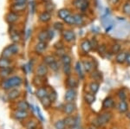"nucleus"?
I'll use <instances>...</instances> for the list:
<instances>
[{
	"mask_svg": "<svg viewBox=\"0 0 130 129\" xmlns=\"http://www.w3.org/2000/svg\"><path fill=\"white\" fill-rule=\"evenodd\" d=\"M23 82L22 78H20L19 76H12L10 78H8L5 80L2 83V88L5 90H9L16 87H19Z\"/></svg>",
	"mask_w": 130,
	"mask_h": 129,
	"instance_id": "1",
	"label": "nucleus"
},
{
	"mask_svg": "<svg viewBox=\"0 0 130 129\" xmlns=\"http://www.w3.org/2000/svg\"><path fill=\"white\" fill-rule=\"evenodd\" d=\"M112 119V114L109 112H104V113L96 116L95 119L93 120V124L96 126H102L110 121Z\"/></svg>",
	"mask_w": 130,
	"mask_h": 129,
	"instance_id": "2",
	"label": "nucleus"
},
{
	"mask_svg": "<svg viewBox=\"0 0 130 129\" xmlns=\"http://www.w3.org/2000/svg\"><path fill=\"white\" fill-rule=\"evenodd\" d=\"M19 50V48L17 44H11L9 47L5 48L3 51V57L5 58H9L11 56L16 55L17 53Z\"/></svg>",
	"mask_w": 130,
	"mask_h": 129,
	"instance_id": "3",
	"label": "nucleus"
},
{
	"mask_svg": "<svg viewBox=\"0 0 130 129\" xmlns=\"http://www.w3.org/2000/svg\"><path fill=\"white\" fill-rule=\"evenodd\" d=\"M64 121H65V124H66V126L68 129H73L76 126L77 123V119L71 115H68L66 118L64 119Z\"/></svg>",
	"mask_w": 130,
	"mask_h": 129,
	"instance_id": "4",
	"label": "nucleus"
},
{
	"mask_svg": "<svg viewBox=\"0 0 130 129\" xmlns=\"http://www.w3.org/2000/svg\"><path fill=\"white\" fill-rule=\"evenodd\" d=\"M76 98V91L74 88H70L66 91L64 95V99L66 102H73Z\"/></svg>",
	"mask_w": 130,
	"mask_h": 129,
	"instance_id": "5",
	"label": "nucleus"
},
{
	"mask_svg": "<svg viewBox=\"0 0 130 129\" xmlns=\"http://www.w3.org/2000/svg\"><path fill=\"white\" fill-rule=\"evenodd\" d=\"M115 107V100L113 97H107L102 102V108L103 109H111Z\"/></svg>",
	"mask_w": 130,
	"mask_h": 129,
	"instance_id": "6",
	"label": "nucleus"
},
{
	"mask_svg": "<svg viewBox=\"0 0 130 129\" xmlns=\"http://www.w3.org/2000/svg\"><path fill=\"white\" fill-rule=\"evenodd\" d=\"M75 111V105L73 102H67L63 106V112L67 115H71Z\"/></svg>",
	"mask_w": 130,
	"mask_h": 129,
	"instance_id": "7",
	"label": "nucleus"
},
{
	"mask_svg": "<svg viewBox=\"0 0 130 129\" xmlns=\"http://www.w3.org/2000/svg\"><path fill=\"white\" fill-rule=\"evenodd\" d=\"M14 116H15V118L18 120H24L29 116V114H28V112H27V110L18 109L14 112Z\"/></svg>",
	"mask_w": 130,
	"mask_h": 129,
	"instance_id": "8",
	"label": "nucleus"
},
{
	"mask_svg": "<svg viewBox=\"0 0 130 129\" xmlns=\"http://www.w3.org/2000/svg\"><path fill=\"white\" fill-rule=\"evenodd\" d=\"M47 72H48V69H47V67L44 63H42L40 65L38 66L37 69V76H40V77H43L47 75Z\"/></svg>",
	"mask_w": 130,
	"mask_h": 129,
	"instance_id": "9",
	"label": "nucleus"
},
{
	"mask_svg": "<svg viewBox=\"0 0 130 129\" xmlns=\"http://www.w3.org/2000/svg\"><path fill=\"white\" fill-rule=\"evenodd\" d=\"M47 49V43L45 42H39L35 47V50L37 54H42Z\"/></svg>",
	"mask_w": 130,
	"mask_h": 129,
	"instance_id": "10",
	"label": "nucleus"
},
{
	"mask_svg": "<svg viewBox=\"0 0 130 129\" xmlns=\"http://www.w3.org/2000/svg\"><path fill=\"white\" fill-rule=\"evenodd\" d=\"M48 95H49V94H48L47 89L45 88H39L37 91H36V96L40 100L43 99L46 96H48Z\"/></svg>",
	"mask_w": 130,
	"mask_h": 129,
	"instance_id": "11",
	"label": "nucleus"
},
{
	"mask_svg": "<svg viewBox=\"0 0 130 129\" xmlns=\"http://www.w3.org/2000/svg\"><path fill=\"white\" fill-rule=\"evenodd\" d=\"M74 5H75V7L84 10L85 9H87L88 5H89V4H88V2L86 1V0H75Z\"/></svg>",
	"mask_w": 130,
	"mask_h": 129,
	"instance_id": "12",
	"label": "nucleus"
},
{
	"mask_svg": "<svg viewBox=\"0 0 130 129\" xmlns=\"http://www.w3.org/2000/svg\"><path fill=\"white\" fill-rule=\"evenodd\" d=\"M66 84L70 88L75 89L77 86H78V81H77L75 77H69L66 81Z\"/></svg>",
	"mask_w": 130,
	"mask_h": 129,
	"instance_id": "13",
	"label": "nucleus"
},
{
	"mask_svg": "<svg viewBox=\"0 0 130 129\" xmlns=\"http://www.w3.org/2000/svg\"><path fill=\"white\" fill-rule=\"evenodd\" d=\"M81 49H82V50L84 52V53H89L92 49L90 41H89V40L83 41V43H81Z\"/></svg>",
	"mask_w": 130,
	"mask_h": 129,
	"instance_id": "14",
	"label": "nucleus"
},
{
	"mask_svg": "<svg viewBox=\"0 0 130 129\" xmlns=\"http://www.w3.org/2000/svg\"><path fill=\"white\" fill-rule=\"evenodd\" d=\"M62 36H63L64 40L67 42H72L75 39V33H74V31H72V30L64 31Z\"/></svg>",
	"mask_w": 130,
	"mask_h": 129,
	"instance_id": "15",
	"label": "nucleus"
},
{
	"mask_svg": "<svg viewBox=\"0 0 130 129\" xmlns=\"http://www.w3.org/2000/svg\"><path fill=\"white\" fill-rule=\"evenodd\" d=\"M20 95V91L18 89H10L8 93L7 96L8 99L10 100V101H13V100H16L18 96Z\"/></svg>",
	"mask_w": 130,
	"mask_h": 129,
	"instance_id": "16",
	"label": "nucleus"
},
{
	"mask_svg": "<svg viewBox=\"0 0 130 129\" xmlns=\"http://www.w3.org/2000/svg\"><path fill=\"white\" fill-rule=\"evenodd\" d=\"M84 101L86 103H88L89 105H91L95 102V96L94 94L92 93H85L84 95Z\"/></svg>",
	"mask_w": 130,
	"mask_h": 129,
	"instance_id": "17",
	"label": "nucleus"
},
{
	"mask_svg": "<svg viewBox=\"0 0 130 129\" xmlns=\"http://www.w3.org/2000/svg\"><path fill=\"white\" fill-rule=\"evenodd\" d=\"M117 109H118V111L121 114L126 113V112L128 110V105H127V103L125 101H121L120 102H119L118 106H117Z\"/></svg>",
	"mask_w": 130,
	"mask_h": 129,
	"instance_id": "18",
	"label": "nucleus"
},
{
	"mask_svg": "<svg viewBox=\"0 0 130 129\" xmlns=\"http://www.w3.org/2000/svg\"><path fill=\"white\" fill-rule=\"evenodd\" d=\"M18 18V16L17 15L15 12H9V13L6 15V20H7L8 23L10 24H12V23L16 22Z\"/></svg>",
	"mask_w": 130,
	"mask_h": 129,
	"instance_id": "19",
	"label": "nucleus"
},
{
	"mask_svg": "<svg viewBox=\"0 0 130 129\" xmlns=\"http://www.w3.org/2000/svg\"><path fill=\"white\" fill-rule=\"evenodd\" d=\"M127 54L126 52H120V53L117 54L116 57H115V60L118 63H123V62H126V58H127Z\"/></svg>",
	"mask_w": 130,
	"mask_h": 129,
	"instance_id": "20",
	"label": "nucleus"
},
{
	"mask_svg": "<svg viewBox=\"0 0 130 129\" xmlns=\"http://www.w3.org/2000/svg\"><path fill=\"white\" fill-rule=\"evenodd\" d=\"M99 88H100V85L99 83L97 82H92L91 83L89 84V89H90V92L92 94H96L99 90Z\"/></svg>",
	"mask_w": 130,
	"mask_h": 129,
	"instance_id": "21",
	"label": "nucleus"
},
{
	"mask_svg": "<svg viewBox=\"0 0 130 129\" xmlns=\"http://www.w3.org/2000/svg\"><path fill=\"white\" fill-rule=\"evenodd\" d=\"M70 11L69 10H66V9H62L58 11V16L60 18H62V20H64L65 18H67L69 16H70Z\"/></svg>",
	"mask_w": 130,
	"mask_h": 129,
	"instance_id": "22",
	"label": "nucleus"
},
{
	"mask_svg": "<svg viewBox=\"0 0 130 129\" xmlns=\"http://www.w3.org/2000/svg\"><path fill=\"white\" fill-rule=\"evenodd\" d=\"M75 70H76L80 79L84 78V74H83V66H82V63L80 62H77L76 64H75Z\"/></svg>",
	"mask_w": 130,
	"mask_h": 129,
	"instance_id": "23",
	"label": "nucleus"
},
{
	"mask_svg": "<svg viewBox=\"0 0 130 129\" xmlns=\"http://www.w3.org/2000/svg\"><path fill=\"white\" fill-rule=\"evenodd\" d=\"M83 67L87 72H91L94 68V65L91 62L89 61H83Z\"/></svg>",
	"mask_w": 130,
	"mask_h": 129,
	"instance_id": "24",
	"label": "nucleus"
},
{
	"mask_svg": "<svg viewBox=\"0 0 130 129\" xmlns=\"http://www.w3.org/2000/svg\"><path fill=\"white\" fill-rule=\"evenodd\" d=\"M38 39L40 42H45L47 40H50L49 39V32L46 30H43V31H41L38 35Z\"/></svg>",
	"mask_w": 130,
	"mask_h": 129,
	"instance_id": "25",
	"label": "nucleus"
},
{
	"mask_svg": "<svg viewBox=\"0 0 130 129\" xmlns=\"http://www.w3.org/2000/svg\"><path fill=\"white\" fill-rule=\"evenodd\" d=\"M50 18H51V14H50V12H48V11L43 12V13L40 15V16H39V19H40V21H42V22H44V23L50 21Z\"/></svg>",
	"mask_w": 130,
	"mask_h": 129,
	"instance_id": "26",
	"label": "nucleus"
},
{
	"mask_svg": "<svg viewBox=\"0 0 130 129\" xmlns=\"http://www.w3.org/2000/svg\"><path fill=\"white\" fill-rule=\"evenodd\" d=\"M29 107H30V105L26 101H20L17 104V107L21 110H27L29 108Z\"/></svg>",
	"mask_w": 130,
	"mask_h": 129,
	"instance_id": "27",
	"label": "nucleus"
},
{
	"mask_svg": "<svg viewBox=\"0 0 130 129\" xmlns=\"http://www.w3.org/2000/svg\"><path fill=\"white\" fill-rule=\"evenodd\" d=\"M10 68V61L7 58H1L0 59V68L3 69V68Z\"/></svg>",
	"mask_w": 130,
	"mask_h": 129,
	"instance_id": "28",
	"label": "nucleus"
},
{
	"mask_svg": "<svg viewBox=\"0 0 130 129\" xmlns=\"http://www.w3.org/2000/svg\"><path fill=\"white\" fill-rule=\"evenodd\" d=\"M41 102H42L43 106L45 107V108H49L50 106H51V104H52L51 100L49 98V96H46L43 99H42L41 100Z\"/></svg>",
	"mask_w": 130,
	"mask_h": 129,
	"instance_id": "29",
	"label": "nucleus"
},
{
	"mask_svg": "<svg viewBox=\"0 0 130 129\" xmlns=\"http://www.w3.org/2000/svg\"><path fill=\"white\" fill-rule=\"evenodd\" d=\"M56 129H67L66 124H65L64 120H59L55 123Z\"/></svg>",
	"mask_w": 130,
	"mask_h": 129,
	"instance_id": "30",
	"label": "nucleus"
},
{
	"mask_svg": "<svg viewBox=\"0 0 130 129\" xmlns=\"http://www.w3.org/2000/svg\"><path fill=\"white\" fill-rule=\"evenodd\" d=\"M11 73V69L10 68H3V69L0 70V77L2 78H5Z\"/></svg>",
	"mask_w": 130,
	"mask_h": 129,
	"instance_id": "31",
	"label": "nucleus"
},
{
	"mask_svg": "<svg viewBox=\"0 0 130 129\" xmlns=\"http://www.w3.org/2000/svg\"><path fill=\"white\" fill-rule=\"evenodd\" d=\"M90 76L92 79H94V81H100L102 79V73H100L99 71H94Z\"/></svg>",
	"mask_w": 130,
	"mask_h": 129,
	"instance_id": "32",
	"label": "nucleus"
},
{
	"mask_svg": "<svg viewBox=\"0 0 130 129\" xmlns=\"http://www.w3.org/2000/svg\"><path fill=\"white\" fill-rule=\"evenodd\" d=\"M61 60H62V62L63 63V65H65V64H70L71 63V57L68 55L62 56V58H61Z\"/></svg>",
	"mask_w": 130,
	"mask_h": 129,
	"instance_id": "33",
	"label": "nucleus"
},
{
	"mask_svg": "<svg viewBox=\"0 0 130 129\" xmlns=\"http://www.w3.org/2000/svg\"><path fill=\"white\" fill-rule=\"evenodd\" d=\"M55 62H56L55 57H52V56H47V57H45L44 58V63L48 64V65H50V64H52Z\"/></svg>",
	"mask_w": 130,
	"mask_h": 129,
	"instance_id": "34",
	"label": "nucleus"
},
{
	"mask_svg": "<svg viewBox=\"0 0 130 129\" xmlns=\"http://www.w3.org/2000/svg\"><path fill=\"white\" fill-rule=\"evenodd\" d=\"M117 96L119 97V99H120L121 101H125L126 98H127L126 93L124 92V90H121V89L117 92Z\"/></svg>",
	"mask_w": 130,
	"mask_h": 129,
	"instance_id": "35",
	"label": "nucleus"
},
{
	"mask_svg": "<svg viewBox=\"0 0 130 129\" xmlns=\"http://www.w3.org/2000/svg\"><path fill=\"white\" fill-rule=\"evenodd\" d=\"M75 24L77 25H82L83 24V16L80 15H75Z\"/></svg>",
	"mask_w": 130,
	"mask_h": 129,
	"instance_id": "36",
	"label": "nucleus"
},
{
	"mask_svg": "<svg viewBox=\"0 0 130 129\" xmlns=\"http://www.w3.org/2000/svg\"><path fill=\"white\" fill-rule=\"evenodd\" d=\"M64 22L67 23L69 24H75V16H69L67 18L64 19Z\"/></svg>",
	"mask_w": 130,
	"mask_h": 129,
	"instance_id": "37",
	"label": "nucleus"
},
{
	"mask_svg": "<svg viewBox=\"0 0 130 129\" xmlns=\"http://www.w3.org/2000/svg\"><path fill=\"white\" fill-rule=\"evenodd\" d=\"M120 49H121V45L115 43V44H114L112 46V49H111V50H112V53L116 54V53H120Z\"/></svg>",
	"mask_w": 130,
	"mask_h": 129,
	"instance_id": "38",
	"label": "nucleus"
},
{
	"mask_svg": "<svg viewBox=\"0 0 130 129\" xmlns=\"http://www.w3.org/2000/svg\"><path fill=\"white\" fill-rule=\"evenodd\" d=\"M63 72H64L65 75H67V76H70V73H71L70 64H65V65H63Z\"/></svg>",
	"mask_w": 130,
	"mask_h": 129,
	"instance_id": "39",
	"label": "nucleus"
},
{
	"mask_svg": "<svg viewBox=\"0 0 130 129\" xmlns=\"http://www.w3.org/2000/svg\"><path fill=\"white\" fill-rule=\"evenodd\" d=\"M90 43H91V47L92 49H98V48H99V44H98V42L96 40L95 38H93L91 41H90Z\"/></svg>",
	"mask_w": 130,
	"mask_h": 129,
	"instance_id": "40",
	"label": "nucleus"
},
{
	"mask_svg": "<svg viewBox=\"0 0 130 129\" xmlns=\"http://www.w3.org/2000/svg\"><path fill=\"white\" fill-rule=\"evenodd\" d=\"M25 8V4L24 5H18V4H15L13 6H12V9L15 10H22Z\"/></svg>",
	"mask_w": 130,
	"mask_h": 129,
	"instance_id": "41",
	"label": "nucleus"
},
{
	"mask_svg": "<svg viewBox=\"0 0 130 129\" xmlns=\"http://www.w3.org/2000/svg\"><path fill=\"white\" fill-rule=\"evenodd\" d=\"M48 96H49V98L51 100V101L53 102V101H55L56 100V97H57V95H56V93L55 92V91H51L49 95H48Z\"/></svg>",
	"mask_w": 130,
	"mask_h": 129,
	"instance_id": "42",
	"label": "nucleus"
},
{
	"mask_svg": "<svg viewBox=\"0 0 130 129\" xmlns=\"http://www.w3.org/2000/svg\"><path fill=\"white\" fill-rule=\"evenodd\" d=\"M123 11H124L127 15L130 16V4L129 3H127L124 5V6H123Z\"/></svg>",
	"mask_w": 130,
	"mask_h": 129,
	"instance_id": "43",
	"label": "nucleus"
},
{
	"mask_svg": "<svg viewBox=\"0 0 130 129\" xmlns=\"http://www.w3.org/2000/svg\"><path fill=\"white\" fill-rule=\"evenodd\" d=\"M98 53L100 54V55H103V54H105L106 53V46L104 44H102V45H100L99 48H98Z\"/></svg>",
	"mask_w": 130,
	"mask_h": 129,
	"instance_id": "44",
	"label": "nucleus"
},
{
	"mask_svg": "<svg viewBox=\"0 0 130 129\" xmlns=\"http://www.w3.org/2000/svg\"><path fill=\"white\" fill-rule=\"evenodd\" d=\"M27 128H36V126H37V123L34 121V120H30V121L27 123L26 125Z\"/></svg>",
	"mask_w": 130,
	"mask_h": 129,
	"instance_id": "45",
	"label": "nucleus"
},
{
	"mask_svg": "<svg viewBox=\"0 0 130 129\" xmlns=\"http://www.w3.org/2000/svg\"><path fill=\"white\" fill-rule=\"evenodd\" d=\"M46 10H47L48 12H50V11H52L54 9H55V5H53V4H51V3H48L47 5H46Z\"/></svg>",
	"mask_w": 130,
	"mask_h": 129,
	"instance_id": "46",
	"label": "nucleus"
},
{
	"mask_svg": "<svg viewBox=\"0 0 130 129\" xmlns=\"http://www.w3.org/2000/svg\"><path fill=\"white\" fill-rule=\"evenodd\" d=\"M50 67L52 70H53V71H57V70L59 69V66H58V63L56 62H53L52 64H50Z\"/></svg>",
	"mask_w": 130,
	"mask_h": 129,
	"instance_id": "47",
	"label": "nucleus"
},
{
	"mask_svg": "<svg viewBox=\"0 0 130 129\" xmlns=\"http://www.w3.org/2000/svg\"><path fill=\"white\" fill-rule=\"evenodd\" d=\"M11 38L14 42H18L20 39V36L18 35V33H12L11 34Z\"/></svg>",
	"mask_w": 130,
	"mask_h": 129,
	"instance_id": "48",
	"label": "nucleus"
},
{
	"mask_svg": "<svg viewBox=\"0 0 130 129\" xmlns=\"http://www.w3.org/2000/svg\"><path fill=\"white\" fill-rule=\"evenodd\" d=\"M54 27H55L57 30H62V28H63V25H62V23H56V24H54Z\"/></svg>",
	"mask_w": 130,
	"mask_h": 129,
	"instance_id": "49",
	"label": "nucleus"
},
{
	"mask_svg": "<svg viewBox=\"0 0 130 129\" xmlns=\"http://www.w3.org/2000/svg\"><path fill=\"white\" fill-rule=\"evenodd\" d=\"M36 108H37V114H38V116H39V118H40V120H42V121H43V120H44V118H43V114H42V113H41L40 108H39L38 107H37Z\"/></svg>",
	"mask_w": 130,
	"mask_h": 129,
	"instance_id": "50",
	"label": "nucleus"
},
{
	"mask_svg": "<svg viewBox=\"0 0 130 129\" xmlns=\"http://www.w3.org/2000/svg\"><path fill=\"white\" fill-rule=\"evenodd\" d=\"M48 32H49V39H50V40H51V39L54 37V31L51 30H50L49 31H48Z\"/></svg>",
	"mask_w": 130,
	"mask_h": 129,
	"instance_id": "51",
	"label": "nucleus"
},
{
	"mask_svg": "<svg viewBox=\"0 0 130 129\" xmlns=\"http://www.w3.org/2000/svg\"><path fill=\"white\" fill-rule=\"evenodd\" d=\"M27 0H15V4H18V5H24L26 3Z\"/></svg>",
	"mask_w": 130,
	"mask_h": 129,
	"instance_id": "52",
	"label": "nucleus"
},
{
	"mask_svg": "<svg viewBox=\"0 0 130 129\" xmlns=\"http://www.w3.org/2000/svg\"><path fill=\"white\" fill-rule=\"evenodd\" d=\"M34 8H35V3L34 2H31L30 3V10L32 13H34V10H35Z\"/></svg>",
	"mask_w": 130,
	"mask_h": 129,
	"instance_id": "53",
	"label": "nucleus"
},
{
	"mask_svg": "<svg viewBox=\"0 0 130 129\" xmlns=\"http://www.w3.org/2000/svg\"><path fill=\"white\" fill-rule=\"evenodd\" d=\"M126 62L127 63V65L130 66V54H127V58H126Z\"/></svg>",
	"mask_w": 130,
	"mask_h": 129,
	"instance_id": "54",
	"label": "nucleus"
},
{
	"mask_svg": "<svg viewBox=\"0 0 130 129\" xmlns=\"http://www.w3.org/2000/svg\"><path fill=\"white\" fill-rule=\"evenodd\" d=\"M118 1L119 0H110L111 4H113V5H115L116 3H118Z\"/></svg>",
	"mask_w": 130,
	"mask_h": 129,
	"instance_id": "55",
	"label": "nucleus"
},
{
	"mask_svg": "<svg viewBox=\"0 0 130 129\" xmlns=\"http://www.w3.org/2000/svg\"><path fill=\"white\" fill-rule=\"evenodd\" d=\"M127 117L130 120V112H128V113L127 114Z\"/></svg>",
	"mask_w": 130,
	"mask_h": 129,
	"instance_id": "56",
	"label": "nucleus"
},
{
	"mask_svg": "<svg viewBox=\"0 0 130 129\" xmlns=\"http://www.w3.org/2000/svg\"><path fill=\"white\" fill-rule=\"evenodd\" d=\"M43 1L46 2V3H50V2L51 1V0H43Z\"/></svg>",
	"mask_w": 130,
	"mask_h": 129,
	"instance_id": "57",
	"label": "nucleus"
},
{
	"mask_svg": "<svg viewBox=\"0 0 130 129\" xmlns=\"http://www.w3.org/2000/svg\"><path fill=\"white\" fill-rule=\"evenodd\" d=\"M88 129H95V128H93V127H89V128H88Z\"/></svg>",
	"mask_w": 130,
	"mask_h": 129,
	"instance_id": "58",
	"label": "nucleus"
},
{
	"mask_svg": "<svg viewBox=\"0 0 130 129\" xmlns=\"http://www.w3.org/2000/svg\"><path fill=\"white\" fill-rule=\"evenodd\" d=\"M29 129H36V128H29Z\"/></svg>",
	"mask_w": 130,
	"mask_h": 129,
	"instance_id": "59",
	"label": "nucleus"
}]
</instances>
